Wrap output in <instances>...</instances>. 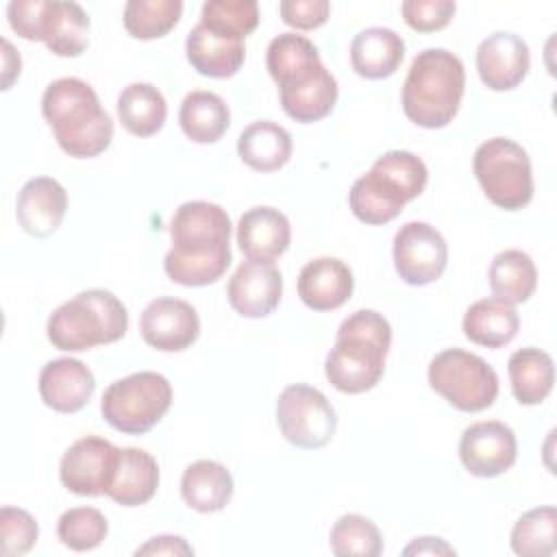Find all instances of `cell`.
<instances>
[{"label": "cell", "instance_id": "cell-1", "mask_svg": "<svg viewBox=\"0 0 557 557\" xmlns=\"http://www.w3.org/2000/svg\"><path fill=\"white\" fill-rule=\"evenodd\" d=\"M172 248L163 259L170 281L185 287L215 283L231 265V218L207 200L183 202L170 220Z\"/></svg>", "mask_w": 557, "mask_h": 557}, {"label": "cell", "instance_id": "cell-2", "mask_svg": "<svg viewBox=\"0 0 557 557\" xmlns=\"http://www.w3.org/2000/svg\"><path fill=\"white\" fill-rule=\"evenodd\" d=\"M265 65L278 85L283 111L300 122L324 120L337 102V81L324 67L318 48L302 35L281 33L265 52Z\"/></svg>", "mask_w": 557, "mask_h": 557}, {"label": "cell", "instance_id": "cell-3", "mask_svg": "<svg viewBox=\"0 0 557 557\" xmlns=\"http://www.w3.org/2000/svg\"><path fill=\"white\" fill-rule=\"evenodd\" d=\"M41 113L59 148L74 159L104 152L113 139V120L94 87L76 76L52 81L41 96Z\"/></svg>", "mask_w": 557, "mask_h": 557}, {"label": "cell", "instance_id": "cell-4", "mask_svg": "<svg viewBox=\"0 0 557 557\" xmlns=\"http://www.w3.org/2000/svg\"><path fill=\"white\" fill-rule=\"evenodd\" d=\"M392 344L389 322L374 309L350 313L337 329L333 348L324 361L329 383L344 394L372 389L383 372Z\"/></svg>", "mask_w": 557, "mask_h": 557}, {"label": "cell", "instance_id": "cell-5", "mask_svg": "<svg viewBox=\"0 0 557 557\" xmlns=\"http://www.w3.org/2000/svg\"><path fill=\"white\" fill-rule=\"evenodd\" d=\"M466 89L463 61L444 48L418 52L403 83V111L422 128H444L459 111Z\"/></svg>", "mask_w": 557, "mask_h": 557}, {"label": "cell", "instance_id": "cell-6", "mask_svg": "<svg viewBox=\"0 0 557 557\" xmlns=\"http://www.w3.org/2000/svg\"><path fill=\"white\" fill-rule=\"evenodd\" d=\"M426 181L429 170L418 154L389 150L352 183L348 191L350 211L366 224H387L409 200L424 191Z\"/></svg>", "mask_w": 557, "mask_h": 557}, {"label": "cell", "instance_id": "cell-7", "mask_svg": "<svg viewBox=\"0 0 557 557\" xmlns=\"http://www.w3.org/2000/svg\"><path fill=\"white\" fill-rule=\"evenodd\" d=\"M128 329L126 307L107 289L91 287L61 302L48 318L46 333L54 348L67 352L113 344Z\"/></svg>", "mask_w": 557, "mask_h": 557}, {"label": "cell", "instance_id": "cell-8", "mask_svg": "<svg viewBox=\"0 0 557 557\" xmlns=\"http://www.w3.org/2000/svg\"><path fill=\"white\" fill-rule=\"evenodd\" d=\"M172 385L159 372H133L111 383L100 400L102 418L120 433H148L168 413Z\"/></svg>", "mask_w": 557, "mask_h": 557}, {"label": "cell", "instance_id": "cell-9", "mask_svg": "<svg viewBox=\"0 0 557 557\" xmlns=\"http://www.w3.org/2000/svg\"><path fill=\"white\" fill-rule=\"evenodd\" d=\"M474 176L492 205L518 211L533 198V174L527 150L507 137H492L474 150Z\"/></svg>", "mask_w": 557, "mask_h": 557}, {"label": "cell", "instance_id": "cell-10", "mask_svg": "<svg viewBox=\"0 0 557 557\" xmlns=\"http://www.w3.org/2000/svg\"><path fill=\"white\" fill-rule=\"evenodd\" d=\"M429 385L459 411H483L498 396L496 370L474 352L448 348L429 363Z\"/></svg>", "mask_w": 557, "mask_h": 557}, {"label": "cell", "instance_id": "cell-11", "mask_svg": "<svg viewBox=\"0 0 557 557\" xmlns=\"http://www.w3.org/2000/svg\"><path fill=\"white\" fill-rule=\"evenodd\" d=\"M276 424L296 448L315 450L331 442L337 416L326 396L311 385H287L276 398Z\"/></svg>", "mask_w": 557, "mask_h": 557}, {"label": "cell", "instance_id": "cell-12", "mask_svg": "<svg viewBox=\"0 0 557 557\" xmlns=\"http://www.w3.org/2000/svg\"><path fill=\"white\" fill-rule=\"evenodd\" d=\"M448 263L444 235L426 222H407L394 235V268L407 285H429L437 281Z\"/></svg>", "mask_w": 557, "mask_h": 557}, {"label": "cell", "instance_id": "cell-13", "mask_svg": "<svg viewBox=\"0 0 557 557\" xmlns=\"http://www.w3.org/2000/svg\"><path fill=\"white\" fill-rule=\"evenodd\" d=\"M120 448L98 435L76 440L61 457L59 479L78 496H102L113 479Z\"/></svg>", "mask_w": 557, "mask_h": 557}, {"label": "cell", "instance_id": "cell-14", "mask_svg": "<svg viewBox=\"0 0 557 557\" xmlns=\"http://www.w3.org/2000/svg\"><path fill=\"white\" fill-rule=\"evenodd\" d=\"M516 435L507 424L498 420L474 422L461 433L459 459L472 476H498L516 463Z\"/></svg>", "mask_w": 557, "mask_h": 557}, {"label": "cell", "instance_id": "cell-15", "mask_svg": "<svg viewBox=\"0 0 557 557\" xmlns=\"http://www.w3.org/2000/svg\"><path fill=\"white\" fill-rule=\"evenodd\" d=\"M139 333L154 350L181 352L198 339L200 318L189 302L161 296L146 305L139 318Z\"/></svg>", "mask_w": 557, "mask_h": 557}, {"label": "cell", "instance_id": "cell-16", "mask_svg": "<svg viewBox=\"0 0 557 557\" xmlns=\"http://www.w3.org/2000/svg\"><path fill=\"white\" fill-rule=\"evenodd\" d=\"M531 54L527 41L507 30L487 35L476 48V72L492 91H509L529 74Z\"/></svg>", "mask_w": 557, "mask_h": 557}, {"label": "cell", "instance_id": "cell-17", "mask_svg": "<svg viewBox=\"0 0 557 557\" xmlns=\"http://www.w3.org/2000/svg\"><path fill=\"white\" fill-rule=\"evenodd\" d=\"M283 294V276L274 263L244 261L237 265L226 285L231 307L244 318L270 315Z\"/></svg>", "mask_w": 557, "mask_h": 557}, {"label": "cell", "instance_id": "cell-18", "mask_svg": "<svg viewBox=\"0 0 557 557\" xmlns=\"http://www.w3.org/2000/svg\"><path fill=\"white\" fill-rule=\"evenodd\" d=\"M67 211L65 187L50 176H35L17 191L15 215L20 226L33 237L52 235Z\"/></svg>", "mask_w": 557, "mask_h": 557}, {"label": "cell", "instance_id": "cell-19", "mask_svg": "<svg viewBox=\"0 0 557 557\" xmlns=\"http://www.w3.org/2000/svg\"><path fill=\"white\" fill-rule=\"evenodd\" d=\"M96 379L91 370L72 357L48 361L39 372V396L59 413L81 411L94 396Z\"/></svg>", "mask_w": 557, "mask_h": 557}, {"label": "cell", "instance_id": "cell-20", "mask_svg": "<svg viewBox=\"0 0 557 557\" xmlns=\"http://www.w3.org/2000/svg\"><path fill=\"white\" fill-rule=\"evenodd\" d=\"M289 220L274 207H252L237 222V244L248 261L274 263L289 248Z\"/></svg>", "mask_w": 557, "mask_h": 557}, {"label": "cell", "instance_id": "cell-21", "mask_svg": "<svg viewBox=\"0 0 557 557\" xmlns=\"http://www.w3.org/2000/svg\"><path fill=\"white\" fill-rule=\"evenodd\" d=\"M352 270L335 257H318L298 274V296L313 311H333L352 296Z\"/></svg>", "mask_w": 557, "mask_h": 557}, {"label": "cell", "instance_id": "cell-22", "mask_svg": "<svg viewBox=\"0 0 557 557\" xmlns=\"http://www.w3.org/2000/svg\"><path fill=\"white\" fill-rule=\"evenodd\" d=\"M405 57L403 37L385 26L359 30L350 44V65L361 78L379 81L392 76Z\"/></svg>", "mask_w": 557, "mask_h": 557}, {"label": "cell", "instance_id": "cell-23", "mask_svg": "<svg viewBox=\"0 0 557 557\" xmlns=\"http://www.w3.org/2000/svg\"><path fill=\"white\" fill-rule=\"evenodd\" d=\"M159 487L157 459L141 448H120L113 479L107 496L122 507H137L148 503Z\"/></svg>", "mask_w": 557, "mask_h": 557}, {"label": "cell", "instance_id": "cell-24", "mask_svg": "<svg viewBox=\"0 0 557 557\" xmlns=\"http://www.w3.org/2000/svg\"><path fill=\"white\" fill-rule=\"evenodd\" d=\"M181 496L194 511H222L233 496V476L220 461L198 459L181 476Z\"/></svg>", "mask_w": 557, "mask_h": 557}, {"label": "cell", "instance_id": "cell-25", "mask_svg": "<svg viewBox=\"0 0 557 557\" xmlns=\"http://www.w3.org/2000/svg\"><path fill=\"white\" fill-rule=\"evenodd\" d=\"M185 52L191 67L209 78L235 76L246 59L244 41L222 39L205 28L200 22L189 30Z\"/></svg>", "mask_w": 557, "mask_h": 557}, {"label": "cell", "instance_id": "cell-26", "mask_svg": "<svg viewBox=\"0 0 557 557\" xmlns=\"http://www.w3.org/2000/svg\"><path fill=\"white\" fill-rule=\"evenodd\" d=\"M292 135L272 120L248 124L237 139L239 159L257 172H276L292 159Z\"/></svg>", "mask_w": 557, "mask_h": 557}, {"label": "cell", "instance_id": "cell-27", "mask_svg": "<svg viewBox=\"0 0 557 557\" xmlns=\"http://www.w3.org/2000/svg\"><path fill=\"white\" fill-rule=\"evenodd\" d=\"M41 41L57 57H78L89 46V15L76 2L48 0Z\"/></svg>", "mask_w": 557, "mask_h": 557}, {"label": "cell", "instance_id": "cell-28", "mask_svg": "<svg viewBox=\"0 0 557 557\" xmlns=\"http://www.w3.org/2000/svg\"><path fill=\"white\" fill-rule=\"evenodd\" d=\"M461 326L470 342L485 348H500L518 335L520 318L513 305L498 298H481L468 307Z\"/></svg>", "mask_w": 557, "mask_h": 557}, {"label": "cell", "instance_id": "cell-29", "mask_svg": "<svg viewBox=\"0 0 557 557\" xmlns=\"http://www.w3.org/2000/svg\"><path fill=\"white\" fill-rule=\"evenodd\" d=\"M178 124L187 139L196 144H215L228 131L231 111L222 96L196 89L183 98Z\"/></svg>", "mask_w": 557, "mask_h": 557}, {"label": "cell", "instance_id": "cell-30", "mask_svg": "<svg viewBox=\"0 0 557 557\" xmlns=\"http://www.w3.org/2000/svg\"><path fill=\"white\" fill-rule=\"evenodd\" d=\"M509 383L520 405H540L553 392L555 366L546 350L527 346L516 350L507 361Z\"/></svg>", "mask_w": 557, "mask_h": 557}, {"label": "cell", "instance_id": "cell-31", "mask_svg": "<svg viewBox=\"0 0 557 557\" xmlns=\"http://www.w3.org/2000/svg\"><path fill=\"white\" fill-rule=\"evenodd\" d=\"M487 278L494 298L507 305L527 302L537 287L535 263L527 252L518 248L500 250L490 263Z\"/></svg>", "mask_w": 557, "mask_h": 557}, {"label": "cell", "instance_id": "cell-32", "mask_svg": "<svg viewBox=\"0 0 557 557\" xmlns=\"http://www.w3.org/2000/svg\"><path fill=\"white\" fill-rule=\"evenodd\" d=\"M117 117L135 137L159 133L168 117L163 94L150 83H131L117 96Z\"/></svg>", "mask_w": 557, "mask_h": 557}, {"label": "cell", "instance_id": "cell-33", "mask_svg": "<svg viewBox=\"0 0 557 557\" xmlns=\"http://www.w3.org/2000/svg\"><path fill=\"white\" fill-rule=\"evenodd\" d=\"M511 548L522 557H548L557 550V509L535 507L518 518L511 529Z\"/></svg>", "mask_w": 557, "mask_h": 557}, {"label": "cell", "instance_id": "cell-34", "mask_svg": "<svg viewBox=\"0 0 557 557\" xmlns=\"http://www.w3.org/2000/svg\"><path fill=\"white\" fill-rule=\"evenodd\" d=\"M200 24L222 39L244 41L259 24V7L255 0H209L202 4Z\"/></svg>", "mask_w": 557, "mask_h": 557}, {"label": "cell", "instance_id": "cell-35", "mask_svg": "<svg viewBox=\"0 0 557 557\" xmlns=\"http://www.w3.org/2000/svg\"><path fill=\"white\" fill-rule=\"evenodd\" d=\"M181 0H128L124 7V28L135 39H159L181 20Z\"/></svg>", "mask_w": 557, "mask_h": 557}, {"label": "cell", "instance_id": "cell-36", "mask_svg": "<svg viewBox=\"0 0 557 557\" xmlns=\"http://www.w3.org/2000/svg\"><path fill=\"white\" fill-rule=\"evenodd\" d=\"M331 550L337 557H379L383 537L376 524L359 513H344L331 529Z\"/></svg>", "mask_w": 557, "mask_h": 557}, {"label": "cell", "instance_id": "cell-37", "mask_svg": "<svg viewBox=\"0 0 557 557\" xmlns=\"http://www.w3.org/2000/svg\"><path fill=\"white\" fill-rule=\"evenodd\" d=\"M109 524L102 511L94 507H72L59 516L57 535L63 546L85 553L102 544L107 537Z\"/></svg>", "mask_w": 557, "mask_h": 557}, {"label": "cell", "instance_id": "cell-38", "mask_svg": "<svg viewBox=\"0 0 557 557\" xmlns=\"http://www.w3.org/2000/svg\"><path fill=\"white\" fill-rule=\"evenodd\" d=\"M39 537V527L35 518L20 507L0 509V555L20 557L26 555Z\"/></svg>", "mask_w": 557, "mask_h": 557}, {"label": "cell", "instance_id": "cell-39", "mask_svg": "<svg viewBox=\"0 0 557 557\" xmlns=\"http://www.w3.org/2000/svg\"><path fill=\"white\" fill-rule=\"evenodd\" d=\"M457 11V4L450 0H405L400 13L409 28L418 33H435L444 28Z\"/></svg>", "mask_w": 557, "mask_h": 557}, {"label": "cell", "instance_id": "cell-40", "mask_svg": "<svg viewBox=\"0 0 557 557\" xmlns=\"http://www.w3.org/2000/svg\"><path fill=\"white\" fill-rule=\"evenodd\" d=\"M46 7H48V0H13V2H9L7 17H9L11 28L28 41H41Z\"/></svg>", "mask_w": 557, "mask_h": 557}, {"label": "cell", "instance_id": "cell-41", "mask_svg": "<svg viewBox=\"0 0 557 557\" xmlns=\"http://www.w3.org/2000/svg\"><path fill=\"white\" fill-rule=\"evenodd\" d=\"M281 17L287 26L298 30H311L329 20V0H285L278 4Z\"/></svg>", "mask_w": 557, "mask_h": 557}, {"label": "cell", "instance_id": "cell-42", "mask_svg": "<svg viewBox=\"0 0 557 557\" xmlns=\"http://www.w3.org/2000/svg\"><path fill=\"white\" fill-rule=\"evenodd\" d=\"M135 555H194V548L181 535H157L139 546Z\"/></svg>", "mask_w": 557, "mask_h": 557}, {"label": "cell", "instance_id": "cell-43", "mask_svg": "<svg viewBox=\"0 0 557 557\" xmlns=\"http://www.w3.org/2000/svg\"><path fill=\"white\" fill-rule=\"evenodd\" d=\"M403 555H455V548L448 546L442 537H416Z\"/></svg>", "mask_w": 557, "mask_h": 557}, {"label": "cell", "instance_id": "cell-44", "mask_svg": "<svg viewBox=\"0 0 557 557\" xmlns=\"http://www.w3.org/2000/svg\"><path fill=\"white\" fill-rule=\"evenodd\" d=\"M20 54L9 39H2V89H9L13 85V81L20 76Z\"/></svg>", "mask_w": 557, "mask_h": 557}]
</instances>
